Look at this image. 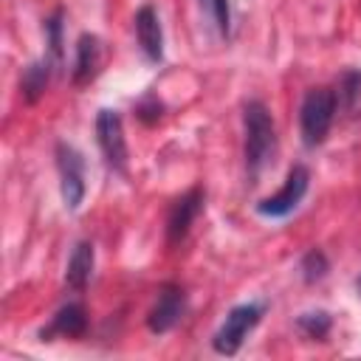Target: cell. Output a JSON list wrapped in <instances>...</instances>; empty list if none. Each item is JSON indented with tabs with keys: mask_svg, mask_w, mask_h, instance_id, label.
<instances>
[{
	"mask_svg": "<svg viewBox=\"0 0 361 361\" xmlns=\"http://www.w3.org/2000/svg\"><path fill=\"white\" fill-rule=\"evenodd\" d=\"M62 17H65V11L62 8H56L48 20H45V42H48V59L54 62V65H59L62 62Z\"/></svg>",
	"mask_w": 361,
	"mask_h": 361,
	"instance_id": "e0dca14e",
	"label": "cell"
},
{
	"mask_svg": "<svg viewBox=\"0 0 361 361\" xmlns=\"http://www.w3.org/2000/svg\"><path fill=\"white\" fill-rule=\"evenodd\" d=\"M161 113H164V104H161L155 96H144V99L135 104V116H138L141 121H147V124L158 121V118H161Z\"/></svg>",
	"mask_w": 361,
	"mask_h": 361,
	"instance_id": "d6986e66",
	"label": "cell"
},
{
	"mask_svg": "<svg viewBox=\"0 0 361 361\" xmlns=\"http://www.w3.org/2000/svg\"><path fill=\"white\" fill-rule=\"evenodd\" d=\"M85 330H87V313H85V307H82L79 302H68V305H62V307L54 313L51 324L39 330V338H42V341H51L54 336L79 338V336H85Z\"/></svg>",
	"mask_w": 361,
	"mask_h": 361,
	"instance_id": "30bf717a",
	"label": "cell"
},
{
	"mask_svg": "<svg viewBox=\"0 0 361 361\" xmlns=\"http://www.w3.org/2000/svg\"><path fill=\"white\" fill-rule=\"evenodd\" d=\"M262 313H265V305H262V302H243V305H234V307L226 313L223 324H220V327L214 330V336H212L214 353H220V355H237L240 347H243V341H245V336L259 324Z\"/></svg>",
	"mask_w": 361,
	"mask_h": 361,
	"instance_id": "3957f363",
	"label": "cell"
},
{
	"mask_svg": "<svg viewBox=\"0 0 361 361\" xmlns=\"http://www.w3.org/2000/svg\"><path fill=\"white\" fill-rule=\"evenodd\" d=\"M51 59L48 56H42V59H34L31 65H25L23 68V76H20V93H23V99L28 102V104H34L42 93H45V87H48V79H51Z\"/></svg>",
	"mask_w": 361,
	"mask_h": 361,
	"instance_id": "4fadbf2b",
	"label": "cell"
},
{
	"mask_svg": "<svg viewBox=\"0 0 361 361\" xmlns=\"http://www.w3.org/2000/svg\"><path fill=\"white\" fill-rule=\"evenodd\" d=\"M206 17L212 20V25L217 28L220 37H228L231 34V6L228 0H200Z\"/></svg>",
	"mask_w": 361,
	"mask_h": 361,
	"instance_id": "ac0fdd59",
	"label": "cell"
},
{
	"mask_svg": "<svg viewBox=\"0 0 361 361\" xmlns=\"http://www.w3.org/2000/svg\"><path fill=\"white\" fill-rule=\"evenodd\" d=\"M296 327L307 336V338H324L333 327V316L327 310H307L296 319Z\"/></svg>",
	"mask_w": 361,
	"mask_h": 361,
	"instance_id": "9a60e30c",
	"label": "cell"
},
{
	"mask_svg": "<svg viewBox=\"0 0 361 361\" xmlns=\"http://www.w3.org/2000/svg\"><path fill=\"white\" fill-rule=\"evenodd\" d=\"M307 186H310V172L305 164H293L282 189L276 195H268L257 203V214L259 217H271V220H282L288 217L290 212H296V206L302 203V197L307 195Z\"/></svg>",
	"mask_w": 361,
	"mask_h": 361,
	"instance_id": "5b68a950",
	"label": "cell"
},
{
	"mask_svg": "<svg viewBox=\"0 0 361 361\" xmlns=\"http://www.w3.org/2000/svg\"><path fill=\"white\" fill-rule=\"evenodd\" d=\"M355 288H358V296H361V276L355 279Z\"/></svg>",
	"mask_w": 361,
	"mask_h": 361,
	"instance_id": "ffe728a7",
	"label": "cell"
},
{
	"mask_svg": "<svg viewBox=\"0 0 361 361\" xmlns=\"http://www.w3.org/2000/svg\"><path fill=\"white\" fill-rule=\"evenodd\" d=\"M243 127H245V144H243L245 169L251 178H257L274 161V152H276V127H274L271 110L259 99H251L243 107Z\"/></svg>",
	"mask_w": 361,
	"mask_h": 361,
	"instance_id": "6da1fadb",
	"label": "cell"
},
{
	"mask_svg": "<svg viewBox=\"0 0 361 361\" xmlns=\"http://www.w3.org/2000/svg\"><path fill=\"white\" fill-rule=\"evenodd\" d=\"M183 313H186V290L175 282H166V285H161L158 299L147 313V327H149V333H158V336L169 333L183 319Z\"/></svg>",
	"mask_w": 361,
	"mask_h": 361,
	"instance_id": "52a82bcc",
	"label": "cell"
},
{
	"mask_svg": "<svg viewBox=\"0 0 361 361\" xmlns=\"http://www.w3.org/2000/svg\"><path fill=\"white\" fill-rule=\"evenodd\" d=\"M133 23H135V39H138V48L144 51V56L149 62H161L164 59V28H161L158 11L149 3H144L135 11Z\"/></svg>",
	"mask_w": 361,
	"mask_h": 361,
	"instance_id": "9c48e42d",
	"label": "cell"
},
{
	"mask_svg": "<svg viewBox=\"0 0 361 361\" xmlns=\"http://www.w3.org/2000/svg\"><path fill=\"white\" fill-rule=\"evenodd\" d=\"M93 265H96V251H93V243L87 240H79L68 257V268H65V285L76 293H82L93 276Z\"/></svg>",
	"mask_w": 361,
	"mask_h": 361,
	"instance_id": "7c38bea8",
	"label": "cell"
},
{
	"mask_svg": "<svg viewBox=\"0 0 361 361\" xmlns=\"http://www.w3.org/2000/svg\"><path fill=\"white\" fill-rule=\"evenodd\" d=\"M333 93L341 107H347V110L355 107V102L361 99V71H344L338 76V87Z\"/></svg>",
	"mask_w": 361,
	"mask_h": 361,
	"instance_id": "2e32d148",
	"label": "cell"
},
{
	"mask_svg": "<svg viewBox=\"0 0 361 361\" xmlns=\"http://www.w3.org/2000/svg\"><path fill=\"white\" fill-rule=\"evenodd\" d=\"M203 203H206V192H203L200 186L189 189L186 195H180V197L172 203L169 217H166V240H169V245H178V243L189 234L195 217L203 212Z\"/></svg>",
	"mask_w": 361,
	"mask_h": 361,
	"instance_id": "ba28073f",
	"label": "cell"
},
{
	"mask_svg": "<svg viewBox=\"0 0 361 361\" xmlns=\"http://www.w3.org/2000/svg\"><path fill=\"white\" fill-rule=\"evenodd\" d=\"M96 144L104 155V164L124 175L127 172V138H124V124L121 116L110 107H102L96 113Z\"/></svg>",
	"mask_w": 361,
	"mask_h": 361,
	"instance_id": "8992f818",
	"label": "cell"
},
{
	"mask_svg": "<svg viewBox=\"0 0 361 361\" xmlns=\"http://www.w3.org/2000/svg\"><path fill=\"white\" fill-rule=\"evenodd\" d=\"M102 65V39L96 34H82L76 39V56H73V68H71V79L73 85H85L99 73Z\"/></svg>",
	"mask_w": 361,
	"mask_h": 361,
	"instance_id": "8fae6325",
	"label": "cell"
},
{
	"mask_svg": "<svg viewBox=\"0 0 361 361\" xmlns=\"http://www.w3.org/2000/svg\"><path fill=\"white\" fill-rule=\"evenodd\" d=\"M327 271H330V259H327V254L322 248H310V251L302 254L299 274H302L305 282H319V279L327 276Z\"/></svg>",
	"mask_w": 361,
	"mask_h": 361,
	"instance_id": "5bb4252c",
	"label": "cell"
},
{
	"mask_svg": "<svg viewBox=\"0 0 361 361\" xmlns=\"http://www.w3.org/2000/svg\"><path fill=\"white\" fill-rule=\"evenodd\" d=\"M56 169H59V192H62V203L65 209L76 212L85 200L87 183H85V155L68 144L59 141L56 144Z\"/></svg>",
	"mask_w": 361,
	"mask_h": 361,
	"instance_id": "277c9868",
	"label": "cell"
},
{
	"mask_svg": "<svg viewBox=\"0 0 361 361\" xmlns=\"http://www.w3.org/2000/svg\"><path fill=\"white\" fill-rule=\"evenodd\" d=\"M336 93L330 87H310L302 99L299 107V130H302V141L305 147H319L336 118Z\"/></svg>",
	"mask_w": 361,
	"mask_h": 361,
	"instance_id": "7a4b0ae2",
	"label": "cell"
}]
</instances>
